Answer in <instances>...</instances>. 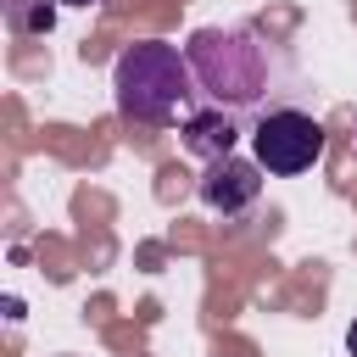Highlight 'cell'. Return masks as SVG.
<instances>
[{
  "label": "cell",
  "instance_id": "cell-1",
  "mask_svg": "<svg viewBox=\"0 0 357 357\" xmlns=\"http://www.w3.org/2000/svg\"><path fill=\"white\" fill-rule=\"evenodd\" d=\"M184 56H190V73L201 84V100H212L234 117H262V112L290 100V84H296L290 50L273 33H262L257 22L195 28L184 39Z\"/></svg>",
  "mask_w": 357,
  "mask_h": 357
},
{
  "label": "cell",
  "instance_id": "cell-2",
  "mask_svg": "<svg viewBox=\"0 0 357 357\" xmlns=\"http://www.w3.org/2000/svg\"><path fill=\"white\" fill-rule=\"evenodd\" d=\"M112 100L128 123H145V128L190 117L195 100H201V84L190 73L184 45H167V39L123 45L117 61H112Z\"/></svg>",
  "mask_w": 357,
  "mask_h": 357
},
{
  "label": "cell",
  "instance_id": "cell-3",
  "mask_svg": "<svg viewBox=\"0 0 357 357\" xmlns=\"http://www.w3.org/2000/svg\"><path fill=\"white\" fill-rule=\"evenodd\" d=\"M251 156L268 167V173H279V178H296V173H307L318 156H324V145H329V134H324V123L312 117V112H301L296 100H284V106H273V112H262V117H251Z\"/></svg>",
  "mask_w": 357,
  "mask_h": 357
},
{
  "label": "cell",
  "instance_id": "cell-4",
  "mask_svg": "<svg viewBox=\"0 0 357 357\" xmlns=\"http://www.w3.org/2000/svg\"><path fill=\"white\" fill-rule=\"evenodd\" d=\"M262 162L257 156H218V162H206V173H201V184H195V195H201V206L206 212H218V218H240V212H251L257 201H262Z\"/></svg>",
  "mask_w": 357,
  "mask_h": 357
},
{
  "label": "cell",
  "instance_id": "cell-5",
  "mask_svg": "<svg viewBox=\"0 0 357 357\" xmlns=\"http://www.w3.org/2000/svg\"><path fill=\"white\" fill-rule=\"evenodd\" d=\"M240 123L245 117H234V112H223V106H212V100H201L184 123H178V134H184V151L190 156H201V162H218V156H229L234 151V139H240Z\"/></svg>",
  "mask_w": 357,
  "mask_h": 357
},
{
  "label": "cell",
  "instance_id": "cell-6",
  "mask_svg": "<svg viewBox=\"0 0 357 357\" xmlns=\"http://www.w3.org/2000/svg\"><path fill=\"white\" fill-rule=\"evenodd\" d=\"M6 22H11L17 33H50V28H56V6H50V0H11V6H6Z\"/></svg>",
  "mask_w": 357,
  "mask_h": 357
},
{
  "label": "cell",
  "instance_id": "cell-7",
  "mask_svg": "<svg viewBox=\"0 0 357 357\" xmlns=\"http://www.w3.org/2000/svg\"><path fill=\"white\" fill-rule=\"evenodd\" d=\"M346 351L357 357V318H351V329H346Z\"/></svg>",
  "mask_w": 357,
  "mask_h": 357
},
{
  "label": "cell",
  "instance_id": "cell-8",
  "mask_svg": "<svg viewBox=\"0 0 357 357\" xmlns=\"http://www.w3.org/2000/svg\"><path fill=\"white\" fill-rule=\"evenodd\" d=\"M61 6H84V11H89V6H100V0H61Z\"/></svg>",
  "mask_w": 357,
  "mask_h": 357
},
{
  "label": "cell",
  "instance_id": "cell-9",
  "mask_svg": "<svg viewBox=\"0 0 357 357\" xmlns=\"http://www.w3.org/2000/svg\"><path fill=\"white\" fill-rule=\"evenodd\" d=\"M6 6H11V0H6Z\"/></svg>",
  "mask_w": 357,
  "mask_h": 357
}]
</instances>
